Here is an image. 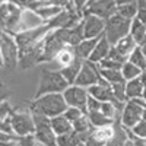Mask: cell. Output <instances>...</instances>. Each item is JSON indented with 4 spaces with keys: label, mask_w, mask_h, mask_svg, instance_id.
<instances>
[{
    "label": "cell",
    "mask_w": 146,
    "mask_h": 146,
    "mask_svg": "<svg viewBox=\"0 0 146 146\" xmlns=\"http://www.w3.org/2000/svg\"><path fill=\"white\" fill-rule=\"evenodd\" d=\"M67 108L69 105L63 94H47L40 98H34V101L29 104V111L32 114L44 115L47 118L62 115Z\"/></svg>",
    "instance_id": "1"
},
{
    "label": "cell",
    "mask_w": 146,
    "mask_h": 146,
    "mask_svg": "<svg viewBox=\"0 0 146 146\" xmlns=\"http://www.w3.org/2000/svg\"><path fill=\"white\" fill-rule=\"evenodd\" d=\"M69 86L70 85L62 75V72L44 67L41 69L38 88H36L34 98H40V96L47 95V94H63Z\"/></svg>",
    "instance_id": "2"
},
{
    "label": "cell",
    "mask_w": 146,
    "mask_h": 146,
    "mask_svg": "<svg viewBox=\"0 0 146 146\" xmlns=\"http://www.w3.org/2000/svg\"><path fill=\"white\" fill-rule=\"evenodd\" d=\"M130 28H131V21L124 19L123 16L115 13L108 21H105L104 36L108 40V42L111 45H115L120 40H123L124 36L130 35Z\"/></svg>",
    "instance_id": "3"
},
{
    "label": "cell",
    "mask_w": 146,
    "mask_h": 146,
    "mask_svg": "<svg viewBox=\"0 0 146 146\" xmlns=\"http://www.w3.org/2000/svg\"><path fill=\"white\" fill-rule=\"evenodd\" d=\"M0 53H2V66L5 67V70H12L19 66V47L13 35L2 32Z\"/></svg>",
    "instance_id": "4"
},
{
    "label": "cell",
    "mask_w": 146,
    "mask_h": 146,
    "mask_svg": "<svg viewBox=\"0 0 146 146\" xmlns=\"http://www.w3.org/2000/svg\"><path fill=\"white\" fill-rule=\"evenodd\" d=\"M50 32H51V28L45 23V25H42L40 28L16 34L15 40H16V44L19 47V57H21V54L27 53V51L31 50V48H34L36 44H40Z\"/></svg>",
    "instance_id": "5"
},
{
    "label": "cell",
    "mask_w": 146,
    "mask_h": 146,
    "mask_svg": "<svg viewBox=\"0 0 146 146\" xmlns=\"http://www.w3.org/2000/svg\"><path fill=\"white\" fill-rule=\"evenodd\" d=\"M0 12H2V32H6L9 35L15 36L18 34L23 9H21L19 6L10 2H2Z\"/></svg>",
    "instance_id": "6"
},
{
    "label": "cell",
    "mask_w": 146,
    "mask_h": 146,
    "mask_svg": "<svg viewBox=\"0 0 146 146\" xmlns=\"http://www.w3.org/2000/svg\"><path fill=\"white\" fill-rule=\"evenodd\" d=\"M146 107V101L142 98L137 100H130L126 102L123 113L120 117V123L126 129H133L140 120H143V111Z\"/></svg>",
    "instance_id": "7"
},
{
    "label": "cell",
    "mask_w": 146,
    "mask_h": 146,
    "mask_svg": "<svg viewBox=\"0 0 146 146\" xmlns=\"http://www.w3.org/2000/svg\"><path fill=\"white\" fill-rule=\"evenodd\" d=\"M34 121H35V140L36 143L44 145V146H57V135L54 133L51 127L50 118H47L44 115L32 114Z\"/></svg>",
    "instance_id": "8"
},
{
    "label": "cell",
    "mask_w": 146,
    "mask_h": 146,
    "mask_svg": "<svg viewBox=\"0 0 146 146\" xmlns=\"http://www.w3.org/2000/svg\"><path fill=\"white\" fill-rule=\"evenodd\" d=\"M10 121L13 126V133L18 137L32 136L35 133V121L29 110L28 111H13L10 114Z\"/></svg>",
    "instance_id": "9"
},
{
    "label": "cell",
    "mask_w": 146,
    "mask_h": 146,
    "mask_svg": "<svg viewBox=\"0 0 146 146\" xmlns=\"http://www.w3.org/2000/svg\"><path fill=\"white\" fill-rule=\"evenodd\" d=\"M101 78L102 76H101L100 66L91 62V60H85L79 75L75 80V85H79V86H83V88H91L98 83L101 80Z\"/></svg>",
    "instance_id": "10"
},
{
    "label": "cell",
    "mask_w": 146,
    "mask_h": 146,
    "mask_svg": "<svg viewBox=\"0 0 146 146\" xmlns=\"http://www.w3.org/2000/svg\"><path fill=\"white\" fill-rule=\"evenodd\" d=\"M63 96H64V100H66L69 107L79 108L85 114H88V111H86V104H88V100H89L88 88L79 86V85H70V86L63 92Z\"/></svg>",
    "instance_id": "11"
},
{
    "label": "cell",
    "mask_w": 146,
    "mask_h": 146,
    "mask_svg": "<svg viewBox=\"0 0 146 146\" xmlns=\"http://www.w3.org/2000/svg\"><path fill=\"white\" fill-rule=\"evenodd\" d=\"M117 13V3L115 0H95L89 3L83 10V15H94L104 21H108L111 16Z\"/></svg>",
    "instance_id": "12"
},
{
    "label": "cell",
    "mask_w": 146,
    "mask_h": 146,
    "mask_svg": "<svg viewBox=\"0 0 146 146\" xmlns=\"http://www.w3.org/2000/svg\"><path fill=\"white\" fill-rule=\"evenodd\" d=\"M83 23V35L85 40H91V38H98V36L104 35L105 31V21L94 16V15H83L82 18Z\"/></svg>",
    "instance_id": "13"
},
{
    "label": "cell",
    "mask_w": 146,
    "mask_h": 146,
    "mask_svg": "<svg viewBox=\"0 0 146 146\" xmlns=\"http://www.w3.org/2000/svg\"><path fill=\"white\" fill-rule=\"evenodd\" d=\"M88 92L91 96L96 98L101 102H107V101H114V94H113V88H111V83H108L104 78H101V80L94 85V86L88 88Z\"/></svg>",
    "instance_id": "14"
},
{
    "label": "cell",
    "mask_w": 146,
    "mask_h": 146,
    "mask_svg": "<svg viewBox=\"0 0 146 146\" xmlns=\"http://www.w3.org/2000/svg\"><path fill=\"white\" fill-rule=\"evenodd\" d=\"M45 25L44 21L38 16L35 10L31 9H23L22 16H21V22H19V28H18V34L23 32V31H29V29H35Z\"/></svg>",
    "instance_id": "15"
},
{
    "label": "cell",
    "mask_w": 146,
    "mask_h": 146,
    "mask_svg": "<svg viewBox=\"0 0 146 146\" xmlns=\"http://www.w3.org/2000/svg\"><path fill=\"white\" fill-rule=\"evenodd\" d=\"M76 58V53H75V47H70V45H66L62 51H60L50 63V67L48 69H51V70H62L64 69L66 66H69L73 60Z\"/></svg>",
    "instance_id": "16"
},
{
    "label": "cell",
    "mask_w": 146,
    "mask_h": 146,
    "mask_svg": "<svg viewBox=\"0 0 146 146\" xmlns=\"http://www.w3.org/2000/svg\"><path fill=\"white\" fill-rule=\"evenodd\" d=\"M111 48H113V45L110 44L108 40L102 35V36H101V40H100V42L96 44L95 50L92 51L89 60H91V62H94V63H96V64H100L102 60H105V58L108 57L110 51H111Z\"/></svg>",
    "instance_id": "17"
},
{
    "label": "cell",
    "mask_w": 146,
    "mask_h": 146,
    "mask_svg": "<svg viewBox=\"0 0 146 146\" xmlns=\"http://www.w3.org/2000/svg\"><path fill=\"white\" fill-rule=\"evenodd\" d=\"M100 40H101V36H98V38H91V40H83L79 45L75 47L76 57L82 58L83 62L85 60H89L92 51L95 50V47H96V44L100 42Z\"/></svg>",
    "instance_id": "18"
},
{
    "label": "cell",
    "mask_w": 146,
    "mask_h": 146,
    "mask_svg": "<svg viewBox=\"0 0 146 146\" xmlns=\"http://www.w3.org/2000/svg\"><path fill=\"white\" fill-rule=\"evenodd\" d=\"M82 66H83V60L76 57L69 66H66L64 69L60 70V72H62V75L64 76V79L69 82V85H75V80H76V78L79 75Z\"/></svg>",
    "instance_id": "19"
},
{
    "label": "cell",
    "mask_w": 146,
    "mask_h": 146,
    "mask_svg": "<svg viewBox=\"0 0 146 146\" xmlns=\"http://www.w3.org/2000/svg\"><path fill=\"white\" fill-rule=\"evenodd\" d=\"M113 47L115 48V50H117L121 56H124V57L129 60V56L139 47V44L135 41V38H133L131 35H127V36H124L123 40H120L115 45H113Z\"/></svg>",
    "instance_id": "20"
},
{
    "label": "cell",
    "mask_w": 146,
    "mask_h": 146,
    "mask_svg": "<svg viewBox=\"0 0 146 146\" xmlns=\"http://www.w3.org/2000/svg\"><path fill=\"white\" fill-rule=\"evenodd\" d=\"M50 121H51V127H53V130L57 136L66 135V133H70L73 130V123H70V121L64 117V114L53 117V118H50Z\"/></svg>",
    "instance_id": "21"
},
{
    "label": "cell",
    "mask_w": 146,
    "mask_h": 146,
    "mask_svg": "<svg viewBox=\"0 0 146 146\" xmlns=\"http://www.w3.org/2000/svg\"><path fill=\"white\" fill-rule=\"evenodd\" d=\"M83 40H85V35H83V23H82V21H80L76 27L67 29V45L76 47V45H79Z\"/></svg>",
    "instance_id": "22"
},
{
    "label": "cell",
    "mask_w": 146,
    "mask_h": 146,
    "mask_svg": "<svg viewBox=\"0 0 146 146\" xmlns=\"http://www.w3.org/2000/svg\"><path fill=\"white\" fill-rule=\"evenodd\" d=\"M86 115H88L89 121L92 123V126H94L95 129H101V127H107V126H113V124L115 123L114 120H111L110 117H107V115H105L104 113H101V111L88 113Z\"/></svg>",
    "instance_id": "23"
},
{
    "label": "cell",
    "mask_w": 146,
    "mask_h": 146,
    "mask_svg": "<svg viewBox=\"0 0 146 146\" xmlns=\"http://www.w3.org/2000/svg\"><path fill=\"white\" fill-rule=\"evenodd\" d=\"M143 85L140 82V79H133V80H129L126 83V92H127V98L129 101L130 100H137V98H142L143 95Z\"/></svg>",
    "instance_id": "24"
},
{
    "label": "cell",
    "mask_w": 146,
    "mask_h": 146,
    "mask_svg": "<svg viewBox=\"0 0 146 146\" xmlns=\"http://www.w3.org/2000/svg\"><path fill=\"white\" fill-rule=\"evenodd\" d=\"M130 35L135 38L137 44H140L146 38V23L142 22L140 19H133L131 21V28H130Z\"/></svg>",
    "instance_id": "25"
},
{
    "label": "cell",
    "mask_w": 146,
    "mask_h": 146,
    "mask_svg": "<svg viewBox=\"0 0 146 146\" xmlns=\"http://www.w3.org/2000/svg\"><path fill=\"white\" fill-rule=\"evenodd\" d=\"M35 12L44 21V23H47V22H50L51 19H54L58 13H62L63 9L58 7V6H54V5H47V6H42L40 9H36Z\"/></svg>",
    "instance_id": "26"
},
{
    "label": "cell",
    "mask_w": 146,
    "mask_h": 146,
    "mask_svg": "<svg viewBox=\"0 0 146 146\" xmlns=\"http://www.w3.org/2000/svg\"><path fill=\"white\" fill-rule=\"evenodd\" d=\"M92 136L95 137V140H98L102 146H107V143L113 139L114 136V124L113 126H107V127H101V129H95Z\"/></svg>",
    "instance_id": "27"
},
{
    "label": "cell",
    "mask_w": 146,
    "mask_h": 146,
    "mask_svg": "<svg viewBox=\"0 0 146 146\" xmlns=\"http://www.w3.org/2000/svg\"><path fill=\"white\" fill-rule=\"evenodd\" d=\"M80 143H82V139L79 136V133H76L75 130L66 133V135L57 136V146H79Z\"/></svg>",
    "instance_id": "28"
},
{
    "label": "cell",
    "mask_w": 146,
    "mask_h": 146,
    "mask_svg": "<svg viewBox=\"0 0 146 146\" xmlns=\"http://www.w3.org/2000/svg\"><path fill=\"white\" fill-rule=\"evenodd\" d=\"M121 75H123V78H124L126 82H129V80H133V79L140 78L142 70H140L137 66L131 64L130 62H126V63L123 64V67H121Z\"/></svg>",
    "instance_id": "29"
},
{
    "label": "cell",
    "mask_w": 146,
    "mask_h": 146,
    "mask_svg": "<svg viewBox=\"0 0 146 146\" xmlns=\"http://www.w3.org/2000/svg\"><path fill=\"white\" fill-rule=\"evenodd\" d=\"M117 13L120 16H123L124 19H129V21L136 19L137 18V5H136V2L124 5V6H118L117 7Z\"/></svg>",
    "instance_id": "30"
},
{
    "label": "cell",
    "mask_w": 146,
    "mask_h": 146,
    "mask_svg": "<svg viewBox=\"0 0 146 146\" xmlns=\"http://www.w3.org/2000/svg\"><path fill=\"white\" fill-rule=\"evenodd\" d=\"M127 62H130L131 64L137 66L142 72L146 70V56L143 54V51H142L140 47H137L136 50L129 56V60H127Z\"/></svg>",
    "instance_id": "31"
},
{
    "label": "cell",
    "mask_w": 146,
    "mask_h": 146,
    "mask_svg": "<svg viewBox=\"0 0 146 146\" xmlns=\"http://www.w3.org/2000/svg\"><path fill=\"white\" fill-rule=\"evenodd\" d=\"M100 70H101V76H102L108 83H111V85L118 83V82H126V80H124V78H123V75H121V70L101 69V67H100Z\"/></svg>",
    "instance_id": "32"
},
{
    "label": "cell",
    "mask_w": 146,
    "mask_h": 146,
    "mask_svg": "<svg viewBox=\"0 0 146 146\" xmlns=\"http://www.w3.org/2000/svg\"><path fill=\"white\" fill-rule=\"evenodd\" d=\"M126 83L127 82H118V83H114L111 85L113 88V94H114V98L120 102H127L129 98H127V92H126Z\"/></svg>",
    "instance_id": "33"
},
{
    "label": "cell",
    "mask_w": 146,
    "mask_h": 146,
    "mask_svg": "<svg viewBox=\"0 0 146 146\" xmlns=\"http://www.w3.org/2000/svg\"><path fill=\"white\" fill-rule=\"evenodd\" d=\"M85 113L82 111V110L79 108H75V107H69L66 111H64V117L70 121V123H75V121H78L80 117H83Z\"/></svg>",
    "instance_id": "34"
},
{
    "label": "cell",
    "mask_w": 146,
    "mask_h": 146,
    "mask_svg": "<svg viewBox=\"0 0 146 146\" xmlns=\"http://www.w3.org/2000/svg\"><path fill=\"white\" fill-rule=\"evenodd\" d=\"M101 69H113V70H121V67H123V63L117 62V60L114 58H110L107 57L105 60H102V62L98 64Z\"/></svg>",
    "instance_id": "35"
},
{
    "label": "cell",
    "mask_w": 146,
    "mask_h": 146,
    "mask_svg": "<svg viewBox=\"0 0 146 146\" xmlns=\"http://www.w3.org/2000/svg\"><path fill=\"white\" fill-rule=\"evenodd\" d=\"M131 133L135 137H140V139H146V121L140 120L139 123L131 129Z\"/></svg>",
    "instance_id": "36"
},
{
    "label": "cell",
    "mask_w": 146,
    "mask_h": 146,
    "mask_svg": "<svg viewBox=\"0 0 146 146\" xmlns=\"http://www.w3.org/2000/svg\"><path fill=\"white\" fill-rule=\"evenodd\" d=\"M101 107H102V102L89 95V100H88V104H86V111H88V113L101 111Z\"/></svg>",
    "instance_id": "37"
},
{
    "label": "cell",
    "mask_w": 146,
    "mask_h": 146,
    "mask_svg": "<svg viewBox=\"0 0 146 146\" xmlns=\"http://www.w3.org/2000/svg\"><path fill=\"white\" fill-rule=\"evenodd\" d=\"M50 5L58 6V7H62V9L75 7V6H73V0H50Z\"/></svg>",
    "instance_id": "38"
},
{
    "label": "cell",
    "mask_w": 146,
    "mask_h": 146,
    "mask_svg": "<svg viewBox=\"0 0 146 146\" xmlns=\"http://www.w3.org/2000/svg\"><path fill=\"white\" fill-rule=\"evenodd\" d=\"M88 5H89V0H73V6L80 15H83V10L86 9Z\"/></svg>",
    "instance_id": "39"
},
{
    "label": "cell",
    "mask_w": 146,
    "mask_h": 146,
    "mask_svg": "<svg viewBox=\"0 0 146 146\" xmlns=\"http://www.w3.org/2000/svg\"><path fill=\"white\" fill-rule=\"evenodd\" d=\"M12 113H13V110H12V107L9 105V102L6 100L2 101V120L6 118V117H9Z\"/></svg>",
    "instance_id": "40"
},
{
    "label": "cell",
    "mask_w": 146,
    "mask_h": 146,
    "mask_svg": "<svg viewBox=\"0 0 146 146\" xmlns=\"http://www.w3.org/2000/svg\"><path fill=\"white\" fill-rule=\"evenodd\" d=\"M127 133H129V136L133 139V142H135V146H146V139H140V137H135L133 136V133L130 129H127Z\"/></svg>",
    "instance_id": "41"
},
{
    "label": "cell",
    "mask_w": 146,
    "mask_h": 146,
    "mask_svg": "<svg viewBox=\"0 0 146 146\" xmlns=\"http://www.w3.org/2000/svg\"><path fill=\"white\" fill-rule=\"evenodd\" d=\"M133 2H136V0H115L117 7H118V6H124V5H129V3H133Z\"/></svg>",
    "instance_id": "42"
},
{
    "label": "cell",
    "mask_w": 146,
    "mask_h": 146,
    "mask_svg": "<svg viewBox=\"0 0 146 146\" xmlns=\"http://www.w3.org/2000/svg\"><path fill=\"white\" fill-rule=\"evenodd\" d=\"M140 82H142V85H143V88H146V70L145 72H142V75H140Z\"/></svg>",
    "instance_id": "43"
},
{
    "label": "cell",
    "mask_w": 146,
    "mask_h": 146,
    "mask_svg": "<svg viewBox=\"0 0 146 146\" xmlns=\"http://www.w3.org/2000/svg\"><path fill=\"white\" fill-rule=\"evenodd\" d=\"M123 146H135V142H133V139H131V137H129V140H127Z\"/></svg>",
    "instance_id": "44"
},
{
    "label": "cell",
    "mask_w": 146,
    "mask_h": 146,
    "mask_svg": "<svg viewBox=\"0 0 146 146\" xmlns=\"http://www.w3.org/2000/svg\"><path fill=\"white\" fill-rule=\"evenodd\" d=\"M36 2H40V3H44V5H50V0H36Z\"/></svg>",
    "instance_id": "45"
},
{
    "label": "cell",
    "mask_w": 146,
    "mask_h": 146,
    "mask_svg": "<svg viewBox=\"0 0 146 146\" xmlns=\"http://www.w3.org/2000/svg\"><path fill=\"white\" fill-rule=\"evenodd\" d=\"M142 100H145V101H146V88L143 89V95H142Z\"/></svg>",
    "instance_id": "46"
},
{
    "label": "cell",
    "mask_w": 146,
    "mask_h": 146,
    "mask_svg": "<svg viewBox=\"0 0 146 146\" xmlns=\"http://www.w3.org/2000/svg\"><path fill=\"white\" fill-rule=\"evenodd\" d=\"M143 120L146 121V107H145V111H143Z\"/></svg>",
    "instance_id": "47"
},
{
    "label": "cell",
    "mask_w": 146,
    "mask_h": 146,
    "mask_svg": "<svg viewBox=\"0 0 146 146\" xmlns=\"http://www.w3.org/2000/svg\"><path fill=\"white\" fill-rule=\"evenodd\" d=\"M35 146H44V145H40V143H36V145H35Z\"/></svg>",
    "instance_id": "48"
},
{
    "label": "cell",
    "mask_w": 146,
    "mask_h": 146,
    "mask_svg": "<svg viewBox=\"0 0 146 146\" xmlns=\"http://www.w3.org/2000/svg\"><path fill=\"white\" fill-rule=\"evenodd\" d=\"M79 146H86V145H85V143H80V145H79Z\"/></svg>",
    "instance_id": "49"
},
{
    "label": "cell",
    "mask_w": 146,
    "mask_h": 146,
    "mask_svg": "<svg viewBox=\"0 0 146 146\" xmlns=\"http://www.w3.org/2000/svg\"><path fill=\"white\" fill-rule=\"evenodd\" d=\"M92 2H95V0H89V3H92Z\"/></svg>",
    "instance_id": "50"
}]
</instances>
